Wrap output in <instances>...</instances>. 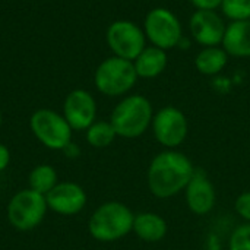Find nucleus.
I'll list each match as a JSON object with an SVG mask.
<instances>
[{
    "mask_svg": "<svg viewBox=\"0 0 250 250\" xmlns=\"http://www.w3.org/2000/svg\"><path fill=\"white\" fill-rule=\"evenodd\" d=\"M192 161L179 151L168 149L155 155L148 168V188L160 199L173 198L186 189L195 174Z\"/></svg>",
    "mask_w": 250,
    "mask_h": 250,
    "instance_id": "nucleus-1",
    "label": "nucleus"
},
{
    "mask_svg": "<svg viewBox=\"0 0 250 250\" xmlns=\"http://www.w3.org/2000/svg\"><path fill=\"white\" fill-rule=\"evenodd\" d=\"M154 110L151 101L141 95L132 94L125 97L113 110L110 123L117 136L125 139H135L142 136L151 126Z\"/></svg>",
    "mask_w": 250,
    "mask_h": 250,
    "instance_id": "nucleus-2",
    "label": "nucleus"
},
{
    "mask_svg": "<svg viewBox=\"0 0 250 250\" xmlns=\"http://www.w3.org/2000/svg\"><path fill=\"white\" fill-rule=\"evenodd\" d=\"M133 212L122 202H105L100 205L89 218V234L103 243L123 239L133 230Z\"/></svg>",
    "mask_w": 250,
    "mask_h": 250,
    "instance_id": "nucleus-3",
    "label": "nucleus"
},
{
    "mask_svg": "<svg viewBox=\"0 0 250 250\" xmlns=\"http://www.w3.org/2000/svg\"><path fill=\"white\" fill-rule=\"evenodd\" d=\"M138 79L133 62L117 56L101 62L94 73L95 88L107 97H122L130 92Z\"/></svg>",
    "mask_w": 250,
    "mask_h": 250,
    "instance_id": "nucleus-4",
    "label": "nucleus"
},
{
    "mask_svg": "<svg viewBox=\"0 0 250 250\" xmlns=\"http://www.w3.org/2000/svg\"><path fill=\"white\" fill-rule=\"evenodd\" d=\"M142 29L151 45L170 51L176 48L185 37L179 16L168 7H152L144 18Z\"/></svg>",
    "mask_w": 250,
    "mask_h": 250,
    "instance_id": "nucleus-5",
    "label": "nucleus"
},
{
    "mask_svg": "<svg viewBox=\"0 0 250 250\" xmlns=\"http://www.w3.org/2000/svg\"><path fill=\"white\" fill-rule=\"evenodd\" d=\"M47 209L45 196L28 188L16 192L10 198L7 204V220L13 229L31 231L42 223Z\"/></svg>",
    "mask_w": 250,
    "mask_h": 250,
    "instance_id": "nucleus-6",
    "label": "nucleus"
},
{
    "mask_svg": "<svg viewBox=\"0 0 250 250\" xmlns=\"http://www.w3.org/2000/svg\"><path fill=\"white\" fill-rule=\"evenodd\" d=\"M29 127L34 136L48 149L63 151L72 142V127L54 110H37L29 119Z\"/></svg>",
    "mask_w": 250,
    "mask_h": 250,
    "instance_id": "nucleus-7",
    "label": "nucleus"
},
{
    "mask_svg": "<svg viewBox=\"0 0 250 250\" xmlns=\"http://www.w3.org/2000/svg\"><path fill=\"white\" fill-rule=\"evenodd\" d=\"M105 40L114 56L133 62L148 45L142 26L129 19H117L110 23Z\"/></svg>",
    "mask_w": 250,
    "mask_h": 250,
    "instance_id": "nucleus-8",
    "label": "nucleus"
},
{
    "mask_svg": "<svg viewBox=\"0 0 250 250\" xmlns=\"http://www.w3.org/2000/svg\"><path fill=\"white\" fill-rule=\"evenodd\" d=\"M151 127L155 139L168 149H174L182 145L189 132L185 113L174 105L160 108L152 117Z\"/></svg>",
    "mask_w": 250,
    "mask_h": 250,
    "instance_id": "nucleus-9",
    "label": "nucleus"
},
{
    "mask_svg": "<svg viewBox=\"0 0 250 250\" xmlns=\"http://www.w3.org/2000/svg\"><path fill=\"white\" fill-rule=\"evenodd\" d=\"M226 29V18L217 10H195L189 18L190 37L201 47L221 45Z\"/></svg>",
    "mask_w": 250,
    "mask_h": 250,
    "instance_id": "nucleus-10",
    "label": "nucleus"
},
{
    "mask_svg": "<svg viewBox=\"0 0 250 250\" xmlns=\"http://www.w3.org/2000/svg\"><path fill=\"white\" fill-rule=\"evenodd\" d=\"M86 199L83 188L73 182H59L45 195L48 209L63 217L79 214L85 208Z\"/></svg>",
    "mask_w": 250,
    "mask_h": 250,
    "instance_id": "nucleus-11",
    "label": "nucleus"
},
{
    "mask_svg": "<svg viewBox=\"0 0 250 250\" xmlns=\"http://www.w3.org/2000/svg\"><path fill=\"white\" fill-rule=\"evenodd\" d=\"M63 117L72 130H86L97 117V103L85 89H73L63 103Z\"/></svg>",
    "mask_w": 250,
    "mask_h": 250,
    "instance_id": "nucleus-12",
    "label": "nucleus"
},
{
    "mask_svg": "<svg viewBox=\"0 0 250 250\" xmlns=\"http://www.w3.org/2000/svg\"><path fill=\"white\" fill-rule=\"evenodd\" d=\"M185 192L188 208L196 215H207L215 207V188L202 171H195Z\"/></svg>",
    "mask_w": 250,
    "mask_h": 250,
    "instance_id": "nucleus-13",
    "label": "nucleus"
},
{
    "mask_svg": "<svg viewBox=\"0 0 250 250\" xmlns=\"http://www.w3.org/2000/svg\"><path fill=\"white\" fill-rule=\"evenodd\" d=\"M221 47L230 57L250 59V19L229 22Z\"/></svg>",
    "mask_w": 250,
    "mask_h": 250,
    "instance_id": "nucleus-14",
    "label": "nucleus"
},
{
    "mask_svg": "<svg viewBox=\"0 0 250 250\" xmlns=\"http://www.w3.org/2000/svg\"><path fill=\"white\" fill-rule=\"evenodd\" d=\"M138 78L154 79L158 78L168 66V54L166 50L155 45H146L141 54L133 60Z\"/></svg>",
    "mask_w": 250,
    "mask_h": 250,
    "instance_id": "nucleus-15",
    "label": "nucleus"
},
{
    "mask_svg": "<svg viewBox=\"0 0 250 250\" xmlns=\"http://www.w3.org/2000/svg\"><path fill=\"white\" fill-rule=\"evenodd\" d=\"M167 223L163 217L154 212H141L135 215L133 233L146 243H157L167 234Z\"/></svg>",
    "mask_w": 250,
    "mask_h": 250,
    "instance_id": "nucleus-16",
    "label": "nucleus"
},
{
    "mask_svg": "<svg viewBox=\"0 0 250 250\" xmlns=\"http://www.w3.org/2000/svg\"><path fill=\"white\" fill-rule=\"evenodd\" d=\"M230 56L221 45L215 47H201V50L196 53L193 59L195 69L205 76H215L221 73L227 63Z\"/></svg>",
    "mask_w": 250,
    "mask_h": 250,
    "instance_id": "nucleus-17",
    "label": "nucleus"
},
{
    "mask_svg": "<svg viewBox=\"0 0 250 250\" xmlns=\"http://www.w3.org/2000/svg\"><path fill=\"white\" fill-rule=\"evenodd\" d=\"M28 183L29 189L45 196L59 183L57 171L50 164H40L29 173Z\"/></svg>",
    "mask_w": 250,
    "mask_h": 250,
    "instance_id": "nucleus-18",
    "label": "nucleus"
},
{
    "mask_svg": "<svg viewBox=\"0 0 250 250\" xmlns=\"http://www.w3.org/2000/svg\"><path fill=\"white\" fill-rule=\"evenodd\" d=\"M116 136L117 133L110 122H94L86 129V142L94 148H107Z\"/></svg>",
    "mask_w": 250,
    "mask_h": 250,
    "instance_id": "nucleus-19",
    "label": "nucleus"
},
{
    "mask_svg": "<svg viewBox=\"0 0 250 250\" xmlns=\"http://www.w3.org/2000/svg\"><path fill=\"white\" fill-rule=\"evenodd\" d=\"M220 12L230 22L248 21L250 19V0H223Z\"/></svg>",
    "mask_w": 250,
    "mask_h": 250,
    "instance_id": "nucleus-20",
    "label": "nucleus"
},
{
    "mask_svg": "<svg viewBox=\"0 0 250 250\" xmlns=\"http://www.w3.org/2000/svg\"><path fill=\"white\" fill-rule=\"evenodd\" d=\"M230 250H250V224L237 227L229 242Z\"/></svg>",
    "mask_w": 250,
    "mask_h": 250,
    "instance_id": "nucleus-21",
    "label": "nucleus"
},
{
    "mask_svg": "<svg viewBox=\"0 0 250 250\" xmlns=\"http://www.w3.org/2000/svg\"><path fill=\"white\" fill-rule=\"evenodd\" d=\"M236 212L246 221L250 223V192H243L234 204Z\"/></svg>",
    "mask_w": 250,
    "mask_h": 250,
    "instance_id": "nucleus-22",
    "label": "nucleus"
},
{
    "mask_svg": "<svg viewBox=\"0 0 250 250\" xmlns=\"http://www.w3.org/2000/svg\"><path fill=\"white\" fill-rule=\"evenodd\" d=\"M195 10H217L220 9L223 0H189Z\"/></svg>",
    "mask_w": 250,
    "mask_h": 250,
    "instance_id": "nucleus-23",
    "label": "nucleus"
},
{
    "mask_svg": "<svg viewBox=\"0 0 250 250\" xmlns=\"http://www.w3.org/2000/svg\"><path fill=\"white\" fill-rule=\"evenodd\" d=\"M10 164V151L4 144H0V171L6 170Z\"/></svg>",
    "mask_w": 250,
    "mask_h": 250,
    "instance_id": "nucleus-24",
    "label": "nucleus"
},
{
    "mask_svg": "<svg viewBox=\"0 0 250 250\" xmlns=\"http://www.w3.org/2000/svg\"><path fill=\"white\" fill-rule=\"evenodd\" d=\"M63 152L66 154L67 158H76V157L79 155V148H78L73 142H70L67 146H64Z\"/></svg>",
    "mask_w": 250,
    "mask_h": 250,
    "instance_id": "nucleus-25",
    "label": "nucleus"
},
{
    "mask_svg": "<svg viewBox=\"0 0 250 250\" xmlns=\"http://www.w3.org/2000/svg\"><path fill=\"white\" fill-rule=\"evenodd\" d=\"M0 126H1V113H0Z\"/></svg>",
    "mask_w": 250,
    "mask_h": 250,
    "instance_id": "nucleus-26",
    "label": "nucleus"
}]
</instances>
